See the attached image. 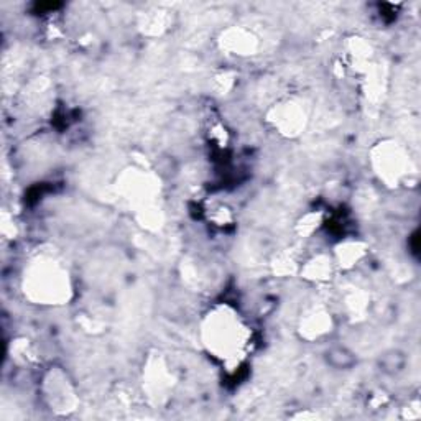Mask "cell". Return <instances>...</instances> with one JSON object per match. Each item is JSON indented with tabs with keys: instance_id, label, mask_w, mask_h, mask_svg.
<instances>
[{
	"instance_id": "7a4b0ae2",
	"label": "cell",
	"mask_w": 421,
	"mask_h": 421,
	"mask_svg": "<svg viewBox=\"0 0 421 421\" xmlns=\"http://www.w3.org/2000/svg\"><path fill=\"white\" fill-rule=\"evenodd\" d=\"M406 367V354L404 350H387L381 357V370L387 376H399Z\"/></svg>"
},
{
	"instance_id": "6da1fadb",
	"label": "cell",
	"mask_w": 421,
	"mask_h": 421,
	"mask_svg": "<svg viewBox=\"0 0 421 421\" xmlns=\"http://www.w3.org/2000/svg\"><path fill=\"white\" fill-rule=\"evenodd\" d=\"M325 360L330 367L336 370H350L357 364V355L346 346H331L325 353Z\"/></svg>"
}]
</instances>
